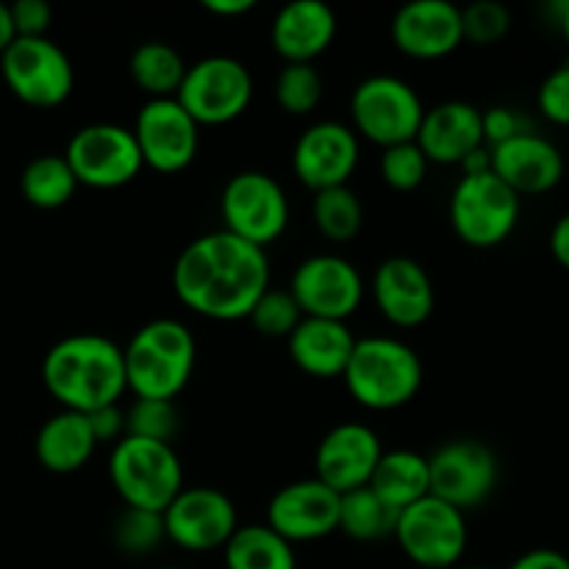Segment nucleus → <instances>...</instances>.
Segmentation results:
<instances>
[{
    "label": "nucleus",
    "instance_id": "1",
    "mask_svg": "<svg viewBox=\"0 0 569 569\" xmlns=\"http://www.w3.org/2000/svg\"><path fill=\"white\" fill-rule=\"evenodd\" d=\"M172 289L194 315L209 320H248L270 289V259L261 248L228 231L189 242L172 267Z\"/></svg>",
    "mask_w": 569,
    "mask_h": 569
},
{
    "label": "nucleus",
    "instance_id": "2",
    "mask_svg": "<svg viewBox=\"0 0 569 569\" xmlns=\"http://www.w3.org/2000/svg\"><path fill=\"white\" fill-rule=\"evenodd\" d=\"M44 389L67 411H98L117 406L128 389L122 348L100 333H70L42 361Z\"/></svg>",
    "mask_w": 569,
    "mask_h": 569
},
{
    "label": "nucleus",
    "instance_id": "3",
    "mask_svg": "<svg viewBox=\"0 0 569 569\" xmlns=\"http://www.w3.org/2000/svg\"><path fill=\"white\" fill-rule=\"evenodd\" d=\"M126 356L128 389L144 400H176L194 370L198 345L181 320L159 317L131 337Z\"/></svg>",
    "mask_w": 569,
    "mask_h": 569
},
{
    "label": "nucleus",
    "instance_id": "4",
    "mask_svg": "<svg viewBox=\"0 0 569 569\" xmlns=\"http://www.w3.org/2000/svg\"><path fill=\"white\" fill-rule=\"evenodd\" d=\"M342 378L356 403L370 411H392L417 398L422 361L415 348L395 337L356 339Z\"/></svg>",
    "mask_w": 569,
    "mask_h": 569
},
{
    "label": "nucleus",
    "instance_id": "5",
    "mask_svg": "<svg viewBox=\"0 0 569 569\" xmlns=\"http://www.w3.org/2000/svg\"><path fill=\"white\" fill-rule=\"evenodd\" d=\"M109 478L128 509L164 511L183 489V467L172 445L122 437L111 448Z\"/></svg>",
    "mask_w": 569,
    "mask_h": 569
},
{
    "label": "nucleus",
    "instance_id": "6",
    "mask_svg": "<svg viewBox=\"0 0 569 569\" xmlns=\"http://www.w3.org/2000/svg\"><path fill=\"white\" fill-rule=\"evenodd\" d=\"M520 222V194L495 172L465 176L450 194V226L470 248H498Z\"/></svg>",
    "mask_w": 569,
    "mask_h": 569
},
{
    "label": "nucleus",
    "instance_id": "7",
    "mask_svg": "<svg viewBox=\"0 0 569 569\" xmlns=\"http://www.w3.org/2000/svg\"><path fill=\"white\" fill-rule=\"evenodd\" d=\"M176 100L198 126H228L248 111L253 76L233 56H206L187 67Z\"/></svg>",
    "mask_w": 569,
    "mask_h": 569
},
{
    "label": "nucleus",
    "instance_id": "8",
    "mask_svg": "<svg viewBox=\"0 0 569 569\" xmlns=\"http://www.w3.org/2000/svg\"><path fill=\"white\" fill-rule=\"evenodd\" d=\"M426 109L411 83L398 76H370L353 89V131L381 148L415 142Z\"/></svg>",
    "mask_w": 569,
    "mask_h": 569
},
{
    "label": "nucleus",
    "instance_id": "9",
    "mask_svg": "<svg viewBox=\"0 0 569 569\" xmlns=\"http://www.w3.org/2000/svg\"><path fill=\"white\" fill-rule=\"evenodd\" d=\"M0 70L11 94L37 109H56L76 87L70 56L48 37H17L0 56Z\"/></svg>",
    "mask_w": 569,
    "mask_h": 569
},
{
    "label": "nucleus",
    "instance_id": "10",
    "mask_svg": "<svg viewBox=\"0 0 569 569\" xmlns=\"http://www.w3.org/2000/svg\"><path fill=\"white\" fill-rule=\"evenodd\" d=\"M222 231L264 250L289 226V200L281 183L259 170L237 172L220 198Z\"/></svg>",
    "mask_w": 569,
    "mask_h": 569
},
{
    "label": "nucleus",
    "instance_id": "11",
    "mask_svg": "<svg viewBox=\"0 0 569 569\" xmlns=\"http://www.w3.org/2000/svg\"><path fill=\"white\" fill-rule=\"evenodd\" d=\"M64 159L78 187L120 189L142 172L144 161L133 131L117 122H92L72 133Z\"/></svg>",
    "mask_w": 569,
    "mask_h": 569
},
{
    "label": "nucleus",
    "instance_id": "12",
    "mask_svg": "<svg viewBox=\"0 0 569 569\" xmlns=\"http://www.w3.org/2000/svg\"><path fill=\"white\" fill-rule=\"evenodd\" d=\"M395 539L406 559L415 561L417 567L448 569L461 561L470 533H467L465 511L428 495L400 511L395 522Z\"/></svg>",
    "mask_w": 569,
    "mask_h": 569
},
{
    "label": "nucleus",
    "instance_id": "13",
    "mask_svg": "<svg viewBox=\"0 0 569 569\" xmlns=\"http://www.w3.org/2000/svg\"><path fill=\"white\" fill-rule=\"evenodd\" d=\"M431 495L459 511L478 509L492 498L500 478L498 456L478 439H453L428 456Z\"/></svg>",
    "mask_w": 569,
    "mask_h": 569
},
{
    "label": "nucleus",
    "instance_id": "14",
    "mask_svg": "<svg viewBox=\"0 0 569 569\" xmlns=\"http://www.w3.org/2000/svg\"><path fill=\"white\" fill-rule=\"evenodd\" d=\"M289 292L298 300L303 317L345 322L365 300V281L353 261L337 253H317L300 261L289 281Z\"/></svg>",
    "mask_w": 569,
    "mask_h": 569
},
{
    "label": "nucleus",
    "instance_id": "15",
    "mask_svg": "<svg viewBox=\"0 0 569 569\" xmlns=\"http://www.w3.org/2000/svg\"><path fill=\"white\" fill-rule=\"evenodd\" d=\"M131 131L144 167L164 176L187 170L198 156L200 126L176 98L148 100L139 109Z\"/></svg>",
    "mask_w": 569,
    "mask_h": 569
},
{
    "label": "nucleus",
    "instance_id": "16",
    "mask_svg": "<svg viewBox=\"0 0 569 569\" xmlns=\"http://www.w3.org/2000/svg\"><path fill=\"white\" fill-rule=\"evenodd\" d=\"M170 542L192 553L226 548L239 528L237 506L226 492L211 487H183L178 498L161 511Z\"/></svg>",
    "mask_w": 569,
    "mask_h": 569
},
{
    "label": "nucleus",
    "instance_id": "17",
    "mask_svg": "<svg viewBox=\"0 0 569 569\" xmlns=\"http://www.w3.org/2000/svg\"><path fill=\"white\" fill-rule=\"evenodd\" d=\"M359 137L353 128L337 120H322L306 128L292 150V170L311 192L348 187L359 167Z\"/></svg>",
    "mask_w": 569,
    "mask_h": 569
},
{
    "label": "nucleus",
    "instance_id": "18",
    "mask_svg": "<svg viewBox=\"0 0 569 569\" xmlns=\"http://www.w3.org/2000/svg\"><path fill=\"white\" fill-rule=\"evenodd\" d=\"M267 526L289 545L331 537L339 531V495L317 478L287 483L267 506Z\"/></svg>",
    "mask_w": 569,
    "mask_h": 569
},
{
    "label": "nucleus",
    "instance_id": "19",
    "mask_svg": "<svg viewBox=\"0 0 569 569\" xmlns=\"http://www.w3.org/2000/svg\"><path fill=\"white\" fill-rule=\"evenodd\" d=\"M381 456V439L370 426L339 422L317 445L315 478L337 495L353 492L370 483Z\"/></svg>",
    "mask_w": 569,
    "mask_h": 569
},
{
    "label": "nucleus",
    "instance_id": "20",
    "mask_svg": "<svg viewBox=\"0 0 569 569\" xmlns=\"http://www.w3.org/2000/svg\"><path fill=\"white\" fill-rule=\"evenodd\" d=\"M392 42L411 59H445L465 42L461 9L450 0H415L400 6L392 17Z\"/></svg>",
    "mask_w": 569,
    "mask_h": 569
},
{
    "label": "nucleus",
    "instance_id": "21",
    "mask_svg": "<svg viewBox=\"0 0 569 569\" xmlns=\"http://www.w3.org/2000/svg\"><path fill=\"white\" fill-rule=\"evenodd\" d=\"M372 298L383 320L398 328L422 326L437 303L431 276L409 256H392L378 264L372 276Z\"/></svg>",
    "mask_w": 569,
    "mask_h": 569
},
{
    "label": "nucleus",
    "instance_id": "22",
    "mask_svg": "<svg viewBox=\"0 0 569 569\" xmlns=\"http://www.w3.org/2000/svg\"><path fill=\"white\" fill-rule=\"evenodd\" d=\"M492 172L515 194H545L565 178V156L550 139L526 131L509 142L489 148Z\"/></svg>",
    "mask_w": 569,
    "mask_h": 569
},
{
    "label": "nucleus",
    "instance_id": "23",
    "mask_svg": "<svg viewBox=\"0 0 569 569\" xmlns=\"http://www.w3.org/2000/svg\"><path fill=\"white\" fill-rule=\"evenodd\" d=\"M415 142L428 164L431 161L433 164H461L478 148H487L481 109L467 100H445L433 109H426Z\"/></svg>",
    "mask_w": 569,
    "mask_h": 569
},
{
    "label": "nucleus",
    "instance_id": "24",
    "mask_svg": "<svg viewBox=\"0 0 569 569\" xmlns=\"http://www.w3.org/2000/svg\"><path fill=\"white\" fill-rule=\"evenodd\" d=\"M337 37V14L322 0H292L278 9L270 28L272 50L287 64H311Z\"/></svg>",
    "mask_w": 569,
    "mask_h": 569
},
{
    "label": "nucleus",
    "instance_id": "25",
    "mask_svg": "<svg viewBox=\"0 0 569 569\" xmlns=\"http://www.w3.org/2000/svg\"><path fill=\"white\" fill-rule=\"evenodd\" d=\"M287 348L298 370L311 378H342L356 337L348 322L303 317L287 339Z\"/></svg>",
    "mask_w": 569,
    "mask_h": 569
},
{
    "label": "nucleus",
    "instance_id": "26",
    "mask_svg": "<svg viewBox=\"0 0 569 569\" xmlns=\"http://www.w3.org/2000/svg\"><path fill=\"white\" fill-rule=\"evenodd\" d=\"M33 450H37L39 465L48 472L72 476L89 465L92 453L98 450V439H94L87 415L61 409L59 415L42 422Z\"/></svg>",
    "mask_w": 569,
    "mask_h": 569
},
{
    "label": "nucleus",
    "instance_id": "27",
    "mask_svg": "<svg viewBox=\"0 0 569 569\" xmlns=\"http://www.w3.org/2000/svg\"><path fill=\"white\" fill-rule=\"evenodd\" d=\"M367 487L395 511L409 509L417 500L431 495V476H428V456L417 450H389L381 456L376 472Z\"/></svg>",
    "mask_w": 569,
    "mask_h": 569
},
{
    "label": "nucleus",
    "instance_id": "28",
    "mask_svg": "<svg viewBox=\"0 0 569 569\" xmlns=\"http://www.w3.org/2000/svg\"><path fill=\"white\" fill-rule=\"evenodd\" d=\"M226 569H298L292 545L270 526H239L226 548Z\"/></svg>",
    "mask_w": 569,
    "mask_h": 569
},
{
    "label": "nucleus",
    "instance_id": "29",
    "mask_svg": "<svg viewBox=\"0 0 569 569\" xmlns=\"http://www.w3.org/2000/svg\"><path fill=\"white\" fill-rule=\"evenodd\" d=\"M128 72H131L133 83H137L150 100L176 98L178 89H181L183 76H187V64H183L181 53H178L172 44L142 42L131 53Z\"/></svg>",
    "mask_w": 569,
    "mask_h": 569
},
{
    "label": "nucleus",
    "instance_id": "30",
    "mask_svg": "<svg viewBox=\"0 0 569 569\" xmlns=\"http://www.w3.org/2000/svg\"><path fill=\"white\" fill-rule=\"evenodd\" d=\"M400 511L383 503L370 487L339 495V531L356 542H381L395 537V522Z\"/></svg>",
    "mask_w": 569,
    "mask_h": 569
},
{
    "label": "nucleus",
    "instance_id": "31",
    "mask_svg": "<svg viewBox=\"0 0 569 569\" xmlns=\"http://www.w3.org/2000/svg\"><path fill=\"white\" fill-rule=\"evenodd\" d=\"M20 189L22 198H26L33 209L50 211L70 203L72 194H76L78 189V181L76 176H72L64 156L44 153L37 156V159L22 170Z\"/></svg>",
    "mask_w": 569,
    "mask_h": 569
},
{
    "label": "nucleus",
    "instance_id": "32",
    "mask_svg": "<svg viewBox=\"0 0 569 569\" xmlns=\"http://www.w3.org/2000/svg\"><path fill=\"white\" fill-rule=\"evenodd\" d=\"M311 217H315L317 231L326 239H331V242H350L361 231L365 209H361V200L356 198L353 189L333 187L315 192Z\"/></svg>",
    "mask_w": 569,
    "mask_h": 569
},
{
    "label": "nucleus",
    "instance_id": "33",
    "mask_svg": "<svg viewBox=\"0 0 569 569\" xmlns=\"http://www.w3.org/2000/svg\"><path fill=\"white\" fill-rule=\"evenodd\" d=\"M111 537L126 556H148L167 539L164 517L159 511L128 509L126 506L114 520Z\"/></svg>",
    "mask_w": 569,
    "mask_h": 569
},
{
    "label": "nucleus",
    "instance_id": "34",
    "mask_svg": "<svg viewBox=\"0 0 569 569\" xmlns=\"http://www.w3.org/2000/svg\"><path fill=\"white\" fill-rule=\"evenodd\" d=\"M276 100L287 114L306 117L320 106L322 76L315 64H287L276 78Z\"/></svg>",
    "mask_w": 569,
    "mask_h": 569
},
{
    "label": "nucleus",
    "instance_id": "35",
    "mask_svg": "<svg viewBox=\"0 0 569 569\" xmlns=\"http://www.w3.org/2000/svg\"><path fill=\"white\" fill-rule=\"evenodd\" d=\"M248 320L253 322L261 337L289 339V333L303 320V311H300L298 300L292 298L289 289H267L248 315Z\"/></svg>",
    "mask_w": 569,
    "mask_h": 569
},
{
    "label": "nucleus",
    "instance_id": "36",
    "mask_svg": "<svg viewBox=\"0 0 569 569\" xmlns=\"http://www.w3.org/2000/svg\"><path fill=\"white\" fill-rule=\"evenodd\" d=\"M178 431V409L172 400H144L137 398L126 415V437L167 442Z\"/></svg>",
    "mask_w": 569,
    "mask_h": 569
},
{
    "label": "nucleus",
    "instance_id": "37",
    "mask_svg": "<svg viewBox=\"0 0 569 569\" xmlns=\"http://www.w3.org/2000/svg\"><path fill=\"white\" fill-rule=\"evenodd\" d=\"M511 31V11L498 0H478L461 9V33L465 42L489 48Z\"/></svg>",
    "mask_w": 569,
    "mask_h": 569
},
{
    "label": "nucleus",
    "instance_id": "38",
    "mask_svg": "<svg viewBox=\"0 0 569 569\" xmlns=\"http://www.w3.org/2000/svg\"><path fill=\"white\" fill-rule=\"evenodd\" d=\"M428 176V159L417 142L392 144L381 153V178L395 192H415Z\"/></svg>",
    "mask_w": 569,
    "mask_h": 569
},
{
    "label": "nucleus",
    "instance_id": "39",
    "mask_svg": "<svg viewBox=\"0 0 569 569\" xmlns=\"http://www.w3.org/2000/svg\"><path fill=\"white\" fill-rule=\"evenodd\" d=\"M537 106L553 126H569V61L545 78L537 92Z\"/></svg>",
    "mask_w": 569,
    "mask_h": 569
},
{
    "label": "nucleus",
    "instance_id": "40",
    "mask_svg": "<svg viewBox=\"0 0 569 569\" xmlns=\"http://www.w3.org/2000/svg\"><path fill=\"white\" fill-rule=\"evenodd\" d=\"M481 126L483 144H487V148H498V144L509 142V139L528 131L526 117L517 109H511V106H492V109L481 111Z\"/></svg>",
    "mask_w": 569,
    "mask_h": 569
},
{
    "label": "nucleus",
    "instance_id": "41",
    "mask_svg": "<svg viewBox=\"0 0 569 569\" xmlns=\"http://www.w3.org/2000/svg\"><path fill=\"white\" fill-rule=\"evenodd\" d=\"M11 20H14L17 37L33 39L44 37L53 22V9H50L44 0H17V3L9 6Z\"/></svg>",
    "mask_w": 569,
    "mask_h": 569
},
{
    "label": "nucleus",
    "instance_id": "42",
    "mask_svg": "<svg viewBox=\"0 0 569 569\" xmlns=\"http://www.w3.org/2000/svg\"><path fill=\"white\" fill-rule=\"evenodd\" d=\"M89 426H92L94 439L100 442H120L126 437V411L117 406H103L98 411H89Z\"/></svg>",
    "mask_w": 569,
    "mask_h": 569
},
{
    "label": "nucleus",
    "instance_id": "43",
    "mask_svg": "<svg viewBox=\"0 0 569 569\" xmlns=\"http://www.w3.org/2000/svg\"><path fill=\"white\" fill-rule=\"evenodd\" d=\"M509 569H569V559L561 550L537 548L522 553Z\"/></svg>",
    "mask_w": 569,
    "mask_h": 569
},
{
    "label": "nucleus",
    "instance_id": "44",
    "mask_svg": "<svg viewBox=\"0 0 569 569\" xmlns=\"http://www.w3.org/2000/svg\"><path fill=\"white\" fill-rule=\"evenodd\" d=\"M550 253L565 270H569V211L561 214L550 228Z\"/></svg>",
    "mask_w": 569,
    "mask_h": 569
},
{
    "label": "nucleus",
    "instance_id": "45",
    "mask_svg": "<svg viewBox=\"0 0 569 569\" xmlns=\"http://www.w3.org/2000/svg\"><path fill=\"white\" fill-rule=\"evenodd\" d=\"M203 9L217 17H242L256 9V0H203Z\"/></svg>",
    "mask_w": 569,
    "mask_h": 569
},
{
    "label": "nucleus",
    "instance_id": "46",
    "mask_svg": "<svg viewBox=\"0 0 569 569\" xmlns=\"http://www.w3.org/2000/svg\"><path fill=\"white\" fill-rule=\"evenodd\" d=\"M461 170L465 176H481V172H492V156H489V148H478L476 153L467 156L461 161Z\"/></svg>",
    "mask_w": 569,
    "mask_h": 569
},
{
    "label": "nucleus",
    "instance_id": "47",
    "mask_svg": "<svg viewBox=\"0 0 569 569\" xmlns=\"http://www.w3.org/2000/svg\"><path fill=\"white\" fill-rule=\"evenodd\" d=\"M17 39L14 20H11V9L6 3H0V56L11 48V42Z\"/></svg>",
    "mask_w": 569,
    "mask_h": 569
},
{
    "label": "nucleus",
    "instance_id": "48",
    "mask_svg": "<svg viewBox=\"0 0 569 569\" xmlns=\"http://www.w3.org/2000/svg\"><path fill=\"white\" fill-rule=\"evenodd\" d=\"M556 26H559L561 37H565V42L569 44V0H565V3H556Z\"/></svg>",
    "mask_w": 569,
    "mask_h": 569
},
{
    "label": "nucleus",
    "instance_id": "49",
    "mask_svg": "<svg viewBox=\"0 0 569 569\" xmlns=\"http://www.w3.org/2000/svg\"><path fill=\"white\" fill-rule=\"evenodd\" d=\"M465 569H487V567H465Z\"/></svg>",
    "mask_w": 569,
    "mask_h": 569
},
{
    "label": "nucleus",
    "instance_id": "50",
    "mask_svg": "<svg viewBox=\"0 0 569 569\" xmlns=\"http://www.w3.org/2000/svg\"><path fill=\"white\" fill-rule=\"evenodd\" d=\"M161 569H178V567H161Z\"/></svg>",
    "mask_w": 569,
    "mask_h": 569
}]
</instances>
